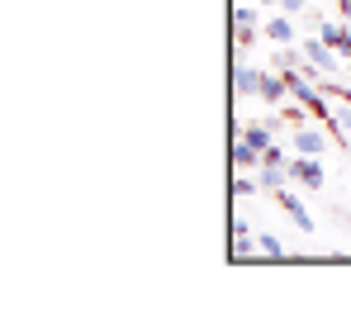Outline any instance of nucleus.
<instances>
[{
  "instance_id": "1",
  "label": "nucleus",
  "mask_w": 351,
  "mask_h": 332,
  "mask_svg": "<svg viewBox=\"0 0 351 332\" xmlns=\"http://www.w3.org/2000/svg\"><path fill=\"white\" fill-rule=\"evenodd\" d=\"M290 176L299 180V185H308V190H323V166H318V157H294L290 162Z\"/></svg>"
},
{
  "instance_id": "2",
  "label": "nucleus",
  "mask_w": 351,
  "mask_h": 332,
  "mask_svg": "<svg viewBox=\"0 0 351 332\" xmlns=\"http://www.w3.org/2000/svg\"><path fill=\"white\" fill-rule=\"evenodd\" d=\"M304 57H308V67H323V71H337V48L332 43H323V38H308L304 43Z\"/></svg>"
},
{
  "instance_id": "3",
  "label": "nucleus",
  "mask_w": 351,
  "mask_h": 332,
  "mask_svg": "<svg viewBox=\"0 0 351 332\" xmlns=\"http://www.w3.org/2000/svg\"><path fill=\"white\" fill-rule=\"evenodd\" d=\"M233 91H237V95H261V71H252V67H233Z\"/></svg>"
},
{
  "instance_id": "4",
  "label": "nucleus",
  "mask_w": 351,
  "mask_h": 332,
  "mask_svg": "<svg viewBox=\"0 0 351 332\" xmlns=\"http://www.w3.org/2000/svg\"><path fill=\"white\" fill-rule=\"evenodd\" d=\"M294 147H299L304 157H318L328 143H323V133H318V128H299V133H294Z\"/></svg>"
},
{
  "instance_id": "5",
  "label": "nucleus",
  "mask_w": 351,
  "mask_h": 332,
  "mask_svg": "<svg viewBox=\"0 0 351 332\" xmlns=\"http://www.w3.org/2000/svg\"><path fill=\"white\" fill-rule=\"evenodd\" d=\"M318 34H323V43H332L342 57H351V29H342V24H323Z\"/></svg>"
},
{
  "instance_id": "6",
  "label": "nucleus",
  "mask_w": 351,
  "mask_h": 332,
  "mask_svg": "<svg viewBox=\"0 0 351 332\" xmlns=\"http://www.w3.org/2000/svg\"><path fill=\"white\" fill-rule=\"evenodd\" d=\"M285 180H294L290 162H285V166H261V190H276V195H280V190H285Z\"/></svg>"
},
{
  "instance_id": "7",
  "label": "nucleus",
  "mask_w": 351,
  "mask_h": 332,
  "mask_svg": "<svg viewBox=\"0 0 351 332\" xmlns=\"http://www.w3.org/2000/svg\"><path fill=\"white\" fill-rule=\"evenodd\" d=\"M280 209H285V214H290V219L299 223L304 233H313V219H308V209H304V204H299L294 195H285V190H280Z\"/></svg>"
},
{
  "instance_id": "8",
  "label": "nucleus",
  "mask_w": 351,
  "mask_h": 332,
  "mask_svg": "<svg viewBox=\"0 0 351 332\" xmlns=\"http://www.w3.org/2000/svg\"><path fill=\"white\" fill-rule=\"evenodd\" d=\"M271 133H276L271 123H247V128H242V138H247L256 152H266V147H271Z\"/></svg>"
},
{
  "instance_id": "9",
  "label": "nucleus",
  "mask_w": 351,
  "mask_h": 332,
  "mask_svg": "<svg viewBox=\"0 0 351 332\" xmlns=\"http://www.w3.org/2000/svg\"><path fill=\"white\" fill-rule=\"evenodd\" d=\"M285 91H290V86H285V76H261V100L280 105V100H285Z\"/></svg>"
},
{
  "instance_id": "10",
  "label": "nucleus",
  "mask_w": 351,
  "mask_h": 332,
  "mask_svg": "<svg viewBox=\"0 0 351 332\" xmlns=\"http://www.w3.org/2000/svg\"><path fill=\"white\" fill-rule=\"evenodd\" d=\"M233 162H237V166H261V152H256V147H252L242 133H237V143H233Z\"/></svg>"
},
{
  "instance_id": "11",
  "label": "nucleus",
  "mask_w": 351,
  "mask_h": 332,
  "mask_svg": "<svg viewBox=\"0 0 351 332\" xmlns=\"http://www.w3.org/2000/svg\"><path fill=\"white\" fill-rule=\"evenodd\" d=\"M252 247H256V237H252V233H247L242 223H233V257H237V261H242V257H247Z\"/></svg>"
},
{
  "instance_id": "12",
  "label": "nucleus",
  "mask_w": 351,
  "mask_h": 332,
  "mask_svg": "<svg viewBox=\"0 0 351 332\" xmlns=\"http://www.w3.org/2000/svg\"><path fill=\"white\" fill-rule=\"evenodd\" d=\"M266 38H276V43H294V24H290V19H271V24H266Z\"/></svg>"
},
{
  "instance_id": "13",
  "label": "nucleus",
  "mask_w": 351,
  "mask_h": 332,
  "mask_svg": "<svg viewBox=\"0 0 351 332\" xmlns=\"http://www.w3.org/2000/svg\"><path fill=\"white\" fill-rule=\"evenodd\" d=\"M256 247H261L266 257H285V242H280V237H271V233H266V237H256Z\"/></svg>"
},
{
  "instance_id": "14",
  "label": "nucleus",
  "mask_w": 351,
  "mask_h": 332,
  "mask_svg": "<svg viewBox=\"0 0 351 332\" xmlns=\"http://www.w3.org/2000/svg\"><path fill=\"white\" fill-rule=\"evenodd\" d=\"M256 190H261V180H252V176H237V180H233V195H237V200H242V195H256Z\"/></svg>"
},
{
  "instance_id": "15",
  "label": "nucleus",
  "mask_w": 351,
  "mask_h": 332,
  "mask_svg": "<svg viewBox=\"0 0 351 332\" xmlns=\"http://www.w3.org/2000/svg\"><path fill=\"white\" fill-rule=\"evenodd\" d=\"M261 166H285V147H276V143H271V147L261 152Z\"/></svg>"
},
{
  "instance_id": "16",
  "label": "nucleus",
  "mask_w": 351,
  "mask_h": 332,
  "mask_svg": "<svg viewBox=\"0 0 351 332\" xmlns=\"http://www.w3.org/2000/svg\"><path fill=\"white\" fill-rule=\"evenodd\" d=\"M332 123H337V128H347V133H351V110H337V114H332Z\"/></svg>"
},
{
  "instance_id": "17",
  "label": "nucleus",
  "mask_w": 351,
  "mask_h": 332,
  "mask_svg": "<svg viewBox=\"0 0 351 332\" xmlns=\"http://www.w3.org/2000/svg\"><path fill=\"white\" fill-rule=\"evenodd\" d=\"M280 5H285V14H299L304 10V0H280Z\"/></svg>"
},
{
  "instance_id": "18",
  "label": "nucleus",
  "mask_w": 351,
  "mask_h": 332,
  "mask_svg": "<svg viewBox=\"0 0 351 332\" xmlns=\"http://www.w3.org/2000/svg\"><path fill=\"white\" fill-rule=\"evenodd\" d=\"M337 10H342V14H347V19H351V0H337Z\"/></svg>"
},
{
  "instance_id": "19",
  "label": "nucleus",
  "mask_w": 351,
  "mask_h": 332,
  "mask_svg": "<svg viewBox=\"0 0 351 332\" xmlns=\"http://www.w3.org/2000/svg\"><path fill=\"white\" fill-rule=\"evenodd\" d=\"M347 76H351V62H347Z\"/></svg>"
}]
</instances>
